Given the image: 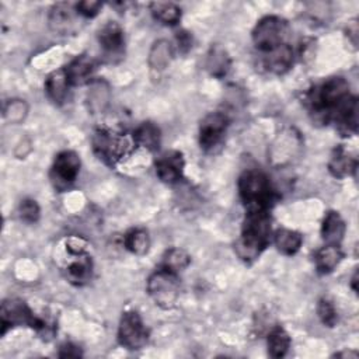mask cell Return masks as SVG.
Returning a JSON list of instances; mask_svg holds the SVG:
<instances>
[{
  "label": "cell",
  "mask_w": 359,
  "mask_h": 359,
  "mask_svg": "<svg viewBox=\"0 0 359 359\" xmlns=\"http://www.w3.org/2000/svg\"><path fill=\"white\" fill-rule=\"evenodd\" d=\"M271 243V215L269 210L257 209L247 210L245 219L243 222L241 234L234 244V251L237 257L251 264L254 262L262 251Z\"/></svg>",
  "instance_id": "obj_1"
},
{
  "label": "cell",
  "mask_w": 359,
  "mask_h": 359,
  "mask_svg": "<svg viewBox=\"0 0 359 359\" xmlns=\"http://www.w3.org/2000/svg\"><path fill=\"white\" fill-rule=\"evenodd\" d=\"M238 195L247 210H269L276 201L269 178L259 170H247L240 175Z\"/></svg>",
  "instance_id": "obj_2"
},
{
  "label": "cell",
  "mask_w": 359,
  "mask_h": 359,
  "mask_svg": "<svg viewBox=\"0 0 359 359\" xmlns=\"http://www.w3.org/2000/svg\"><path fill=\"white\" fill-rule=\"evenodd\" d=\"M287 35L289 24L286 20L278 15H265L252 29V42L259 52L268 53L275 48L287 43Z\"/></svg>",
  "instance_id": "obj_3"
},
{
  "label": "cell",
  "mask_w": 359,
  "mask_h": 359,
  "mask_svg": "<svg viewBox=\"0 0 359 359\" xmlns=\"http://www.w3.org/2000/svg\"><path fill=\"white\" fill-rule=\"evenodd\" d=\"M0 324H1V335L14 327L28 325L38 332L46 334L48 325L46 321L36 317L32 310L20 299H7L1 303L0 309Z\"/></svg>",
  "instance_id": "obj_4"
},
{
  "label": "cell",
  "mask_w": 359,
  "mask_h": 359,
  "mask_svg": "<svg viewBox=\"0 0 359 359\" xmlns=\"http://www.w3.org/2000/svg\"><path fill=\"white\" fill-rule=\"evenodd\" d=\"M147 293L151 300L161 309H171L180 296L178 273L157 268L147 279Z\"/></svg>",
  "instance_id": "obj_5"
},
{
  "label": "cell",
  "mask_w": 359,
  "mask_h": 359,
  "mask_svg": "<svg viewBox=\"0 0 359 359\" xmlns=\"http://www.w3.org/2000/svg\"><path fill=\"white\" fill-rule=\"evenodd\" d=\"M91 144L98 158L108 165H115L128 150V143L125 137L102 128L97 129L93 133Z\"/></svg>",
  "instance_id": "obj_6"
},
{
  "label": "cell",
  "mask_w": 359,
  "mask_h": 359,
  "mask_svg": "<svg viewBox=\"0 0 359 359\" xmlns=\"http://www.w3.org/2000/svg\"><path fill=\"white\" fill-rule=\"evenodd\" d=\"M147 339L149 331L139 313L133 310L125 311L118 325L119 344L129 351H137L147 344Z\"/></svg>",
  "instance_id": "obj_7"
},
{
  "label": "cell",
  "mask_w": 359,
  "mask_h": 359,
  "mask_svg": "<svg viewBox=\"0 0 359 359\" xmlns=\"http://www.w3.org/2000/svg\"><path fill=\"white\" fill-rule=\"evenodd\" d=\"M230 123L229 115L226 112H209L203 116L199 123L198 140L203 151H213L223 140V136Z\"/></svg>",
  "instance_id": "obj_8"
},
{
  "label": "cell",
  "mask_w": 359,
  "mask_h": 359,
  "mask_svg": "<svg viewBox=\"0 0 359 359\" xmlns=\"http://www.w3.org/2000/svg\"><path fill=\"white\" fill-rule=\"evenodd\" d=\"M80 157L73 150H63L60 151L52 164L50 168V181L57 191H65L79 177L80 172Z\"/></svg>",
  "instance_id": "obj_9"
},
{
  "label": "cell",
  "mask_w": 359,
  "mask_h": 359,
  "mask_svg": "<svg viewBox=\"0 0 359 359\" xmlns=\"http://www.w3.org/2000/svg\"><path fill=\"white\" fill-rule=\"evenodd\" d=\"M48 25L53 34L70 35L79 29V13L76 6L69 3H56L48 14Z\"/></svg>",
  "instance_id": "obj_10"
},
{
  "label": "cell",
  "mask_w": 359,
  "mask_h": 359,
  "mask_svg": "<svg viewBox=\"0 0 359 359\" xmlns=\"http://www.w3.org/2000/svg\"><path fill=\"white\" fill-rule=\"evenodd\" d=\"M98 43L105 57L114 62L116 57H122L125 52V35L122 27L115 21H108L98 31Z\"/></svg>",
  "instance_id": "obj_11"
},
{
  "label": "cell",
  "mask_w": 359,
  "mask_h": 359,
  "mask_svg": "<svg viewBox=\"0 0 359 359\" xmlns=\"http://www.w3.org/2000/svg\"><path fill=\"white\" fill-rule=\"evenodd\" d=\"M184 156L178 150H170L163 153L156 160V174L160 181L165 184H175L182 178L184 172Z\"/></svg>",
  "instance_id": "obj_12"
},
{
  "label": "cell",
  "mask_w": 359,
  "mask_h": 359,
  "mask_svg": "<svg viewBox=\"0 0 359 359\" xmlns=\"http://www.w3.org/2000/svg\"><path fill=\"white\" fill-rule=\"evenodd\" d=\"M97 69V63L94 57L88 55L76 56L67 66H65L67 80L70 86H83L90 84L94 79V73Z\"/></svg>",
  "instance_id": "obj_13"
},
{
  "label": "cell",
  "mask_w": 359,
  "mask_h": 359,
  "mask_svg": "<svg viewBox=\"0 0 359 359\" xmlns=\"http://www.w3.org/2000/svg\"><path fill=\"white\" fill-rule=\"evenodd\" d=\"M294 60V52L289 43H283L273 50L264 53V67L273 73V74H283L286 73Z\"/></svg>",
  "instance_id": "obj_14"
},
{
  "label": "cell",
  "mask_w": 359,
  "mask_h": 359,
  "mask_svg": "<svg viewBox=\"0 0 359 359\" xmlns=\"http://www.w3.org/2000/svg\"><path fill=\"white\" fill-rule=\"evenodd\" d=\"M111 101L109 84L102 79H94L88 84L87 107L91 114H102Z\"/></svg>",
  "instance_id": "obj_15"
},
{
  "label": "cell",
  "mask_w": 359,
  "mask_h": 359,
  "mask_svg": "<svg viewBox=\"0 0 359 359\" xmlns=\"http://www.w3.org/2000/svg\"><path fill=\"white\" fill-rule=\"evenodd\" d=\"M346 231V226L341 215L335 210H328L321 224V238L325 244L339 245Z\"/></svg>",
  "instance_id": "obj_16"
},
{
  "label": "cell",
  "mask_w": 359,
  "mask_h": 359,
  "mask_svg": "<svg viewBox=\"0 0 359 359\" xmlns=\"http://www.w3.org/2000/svg\"><path fill=\"white\" fill-rule=\"evenodd\" d=\"M69 87L70 84H69L65 67L53 70L52 73L48 74L45 80V93L48 98L57 105L63 104V101L66 100Z\"/></svg>",
  "instance_id": "obj_17"
},
{
  "label": "cell",
  "mask_w": 359,
  "mask_h": 359,
  "mask_svg": "<svg viewBox=\"0 0 359 359\" xmlns=\"http://www.w3.org/2000/svg\"><path fill=\"white\" fill-rule=\"evenodd\" d=\"M133 142L137 147L146 149L149 151H157L161 143V133L157 125L153 122H142L133 130Z\"/></svg>",
  "instance_id": "obj_18"
},
{
  "label": "cell",
  "mask_w": 359,
  "mask_h": 359,
  "mask_svg": "<svg viewBox=\"0 0 359 359\" xmlns=\"http://www.w3.org/2000/svg\"><path fill=\"white\" fill-rule=\"evenodd\" d=\"M174 56V49L172 45L168 39H157L153 42L150 50H149V56H147V62L149 66L156 70V72H163L165 70Z\"/></svg>",
  "instance_id": "obj_19"
},
{
  "label": "cell",
  "mask_w": 359,
  "mask_h": 359,
  "mask_svg": "<svg viewBox=\"0 0 359 359\" xmlns=\"http://www.w3.org/2000/svg\"><path fill=\"white\" fill-rule=\"evenodd\" d=\"M230 65H231V60L226 49L222 48L220 45H212L209 52L206 53V60H205L206 70L213 77L222 79L227 74Z\"/></svg>",
  "instance_id": "obj_20"
},
{
  "label": "cell",
  "mask_w": 359,
  "mask_h": 359,
  "mask_svg": "<svg viewBox=\"0 0 359 359\" xmlns=\"http://www.w3.org/2000/svg\"><path fill=\"white\" fill-rule=\"evenodd\" d=\"M328 170L335 178H345L346 175L356 172L358 161L348 156L342 147H337L328 161Z\"/></svg>",
  "instance_id": "obj_21"
},
{
  "label": "cell",
  "mask_w": 359,
  "mask_h": 359,
  "mask_svg": "<svg viewBox=\"0 0 359 359\" xmlns=\"http://www.w3.org/2000/svg\"><path fill=\"white\" fill-rule=\"evenodd\" d=\"M342 258H344V254L339 245L325 244L324 247L316 251L314 264L320 273H330L339 265Z\"/></svg>",
  "instance_id": "obj_22"
},
{
  "label": "cell",
  "mask_w": 359,
  "mask_h": 359,
  "mask_svg": "<svg viewBox=\"0 0 359 359\" xmlns=\"http://www.w3.org/2000/svg\"><path fill=\"white\" fill-rule=\"evenodd\" d=\"M273 243L276 250L283 254V255H294L302 244H303V236L296 231V230H290V229H278L273 234Z\"/></svg>",
  "instance_id": "obj_23"
},
{
  "label": "cell",
  "mask_w": 359,
  "mask_h": 359,
  "mask_svg": "<svg viewBox=\"0 0 359 359\" xmlns=\"http://www.w3.org/2000/svg\"><path fill=\"white\" fill-rule=\"evenodd\" d=\"M66 276L76 286L86 285L93 276V262L86 254H79L77 258L67 266Z\"/></svg>",
  "instance_id": "obj_24"
},
{
  "label": "cell",
  "mask_w": 359,
  "mask_h": 359,
  "mask_svg": "<svg viewBox=\"0 0 359 359\" xmlns=\"http://www.w3.org/2000/svg\"><path fill=\"white\" fill-rule=\"evenodd\" d=\"M290 337L282 327H275L269 331L266 338V346H268V355L273 359L283 358L289 348H290Z\"/></svg>",
  "instance_id": "obj_25"
},
{
  "label": "cell",
  "mask_w": 359,
  "mask_h": 359,
  "mask_svg": "<svg viewBox=\"0 0 359 359\" xmlns=\"http://www.w3.org/2000/svg\"><path fill=\"white\" fill-rule=\"evenodd\" d=\"M125 248L135 255H144L150 248V237L146 229L133 227L123 236Z\"/></svg>",
  "instance_id": "obj_26"
},
{
  "label": "cell",
  "mask_w": 359,
  "mask_h": 359,
  "mask_svg": "<svg viewBox=\"0 0 359 359\" xmlns=\"http://www.w3.org/2000/svg\"><path fill=\"white\" fill-rule=\"evenodd\" d=\"M150 13L156 21L164 25H175L181 20V8L174 3H167V1L151 3Z\"/></svg>",
  "instance_id": "obj_27"
},
{
  "label": "cell",
  "mask_w": 359,
  "mask_h": 359,
  "mask_svg": "<svg viewBox=\"0 0 359 359\" xmlns=\"http://www.w3.org/2000/svg\"><path fill=\"white\" fill-rule=\"evenodd\" d=\"M189 264H191V255L185 250L174 247V248H170L164 252L158 266L163 268V269L171 271L174 273H180Z\"/></svg>",
  "instance_id": "obj_28"
},
{
  "label": "cell",
  "mask_w": 359,
  "mask_h": 359,
  "mask_svg": "<svg viewBox=\"0 0 359 359\" xmlns=\"http://www.w3.org/2000/svg\"><path fill=\"white\" fill-rule=\"evenodd\" d=\"M28 115V104L24 100H8L3 108V116L10 123H21Z\"/></svg>",
  "instance_id": "obj_29"
},
{
  "label": "cell",
  "mask_w": 359,
  "mask_h": 359,
  "mask_svg": "<svg viewBox=\"0 0 359 359\" xmlns=\"http://www.w3.org/2000/svg\"><path fill=\"white\" fill-rule=\"evenodd\" d=\"M317 316L320 318V321L325 325V327H335L337 321H338V314L337 310L334 307V304L327 300V299H320L318 304H317Z\"/></svg>",
  "instance_id": "obj_30"
},
{
  "label": "cell",
  "mask_w": 359,
  "mask_h": 359,
  "mask_svg": "<svg viewBox=\"0 0 359 359\" xmlns=\"http://www.w3.org/2000/svg\"><path fill=\"white\" fill-rule=\"evenodd\" d=\"M18 216L22 222L25 223H36L38 219H39V215H41V209L36 203V201L34 199H22L18 205Z\"/></svg>",
  "instance_id": "obj_31"
},
{
  "label": "cell",
  "mask_w": 359,
  "mask_h": 359,
  "mask_svg": "<svg viewBox=\"0 0 359 359\" xmlns=\"http://www.w3.org/2000/svg\"><path fill=\"white\" fill-rule=\"evenodd\" d=\"M102 7L101 1H94V0H84L76 4V10L79 13V15L84 17V18H93L95 17L100 10Z\"/></svg>",
  "instance_id": "obj_32"
},
{
  "label": "cell",
  "mask_w": 359,
  "mask_h": 359,
  "mask_svg": "<svg viewBox=\"0 0 359 359\" xmlns=\"http://www.w3.org/2000/svg\"><path fill=\"white\" fill-rule=\"evenodd\" d=\"M175 39H177V46H178V50L181 53H188V50L192 48V36L188 31H178L177 35H175Z\"/></svg>",
  "instance_id": "obj_33"
},
{
  "label": "cell",
  "mask_w": 359,
  "mask_h": 359,
  "mask_svg": "<svg viewBox=\"0 0 359 359\" xmlns=\"http://www.w3.org/2000/svg\"><path fill=\"white\" fill-rule=\"evenodd\" d=\"M59 358H80L81 356V351L77 345L72 344V342H65L60 345L59 348Z\"/></svg>",
  "instance_id": "obj_34"
},
{
  "label": "cell",
  "mask_w": 359,
  "mask_h": 359,
  "mask_svg": "<svg viewBox=\"0 0 359 359\" xmlns=\"http://www.w3.org/2000/svg\"><path fill=\"white\" fill-rule=\"evenodd\" d=\"M358 32H359V29H358L356 21L351 22V24L348 25V38L351 39V42H352L353 46L358 45Z\"/></svg>",
  "instance_id": "obj_35"
},
{
  "label": "cell",
  "mask_w": 359,
  "mask_h": 359,
  "mask_svg": "<svg viewBox=\"0 0 359 359\" xmlns=\"http://www.w3.org/2000/svg\"><path fill=\"white\" fill-rule=\"evenodd\" d=\"M351 286H352L353 292L356 293V292H358V271H355V272H353V275H352V279H351Z\"/></svg>",
  "instance_id": "obj_36"
}]
</instances>
